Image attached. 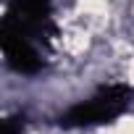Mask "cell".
<instances>
[{"label": "cell", "instance_id": "1", "mask_svg": "<svg viewBox=\"0 0 134 134\" xmlns=\"http://www.w3.org/2000/svg\"><path fill=\"white\" fill-rule=\"evenodd\" d=\"M55 37L50 0H8L0 24V45L5 63L19 74H37L42 69V50Z\"/></svg>", "mask_w": 134, "mask_h": 134}, {"label": "cell", "instance_id": "2", "mask_svg": "<svg viewBox=\"0 0 134 134\" xmlns=\"http://www.w3.org/2000/svg\"><path fill=\"white\" fill-rule=\"evenodd\" d=\"M134 90L129 84H108L100 87L90 100L76 103L66 110L58 124L66 129H84V126H100V124H110L113 118H118L129 105H131Z\"/></svg>", "mask_w": 134, "mask_h": 134}, {"label": "cell", "instance_id": "3", "mask_svg": "<svg viewBox=\"0 0 134 134\" xmlns=\"http://www.w3.org/2000/svg\"><path fill=\"white\" fill-rule=\"evenodd\" d=\"M24 131V118H8L3 134H21Z\"/></svg>", "mask_w": 134, "mask_h": 134}]
</instances>
